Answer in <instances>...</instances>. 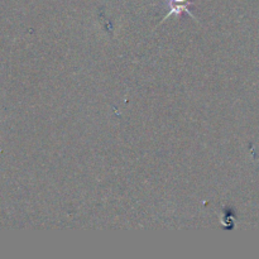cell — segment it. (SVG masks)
Returning <instances> with one entry per match:
<instances>
[{
    "label": "cell",
    "mask_w": 259,
    "mask_h": 259,
    "mask_svg": "<svg viewBox=\"0 0 259 259\" xmlns=\"http://www.w3.org/2000/svg\"><path fill=\"white\" fill-rule=\"evenodd\" d=\"M191 4L192 3L190 2V0H169V12L167 13L164 19L172 14H181L182 12H186L187 14H190V17L195 18L194 14H192L189 9V7Z\"/></svg>",
    "instance_id": "1"
}]
</instances>
